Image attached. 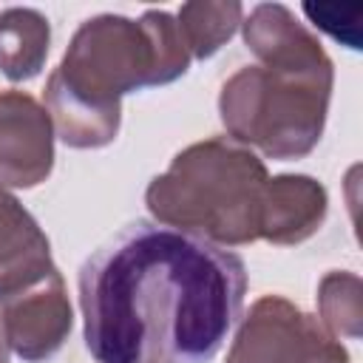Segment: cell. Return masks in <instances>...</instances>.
<instances>
[{
  "label": "cell",
  "instance_id": "9a60e30c",
  "mask_svg": "<svg viewBox=\"0 0 363 363\" xmlns=\"http://www.w3.org/2000/svg\"><path fill=\"white\" fill-rule=\"evenodd\" d=\"M9 340H6V332H3V323H0V363H9Z\"/></svg>",
  "mask_w": 363,
  "mask_h": 363
},
{
  "label": "cell",
  "instance_id": "8fae6325",
  "mask_svg": "<svg viewBox=\"0 0 363 363\" xmlns=\"http://www.w3.org/2000/svg\"><path fill=\"white\" fill-rule=\"evenodd\" d=\"M51 23L43 11L11 6L0 11V71L11 82L34 79L48 57Z\"/></svg>",
  "mask_w": 363,
  "mask_h": 363
},
{
  "label": "cell",
  "instance_id": "277c9868",
  "mask_svg": "<svg viewBox=\"0 0 363 363\" xmlns=\"http://www.w3.org/2000/svg\"><path fill=\"white\" fill-rule=\"evenodd\" d=\"M335 65L326 51L278 65H244L218 94V116L230 139L267 159L309 156L326 128Z\"/></svg>",
  "mask_w": 363,
  "mask_h": 363
},
{
  "label": "cell",
  "instance_id": "3957f363",
  "mask_svg": "<svg viewBox=\"0 0 363 363\" xmlns=\"http://www.w3.org/2000/svg\"><path fill=\"white\" fill-rule=\"evenodd\" d=\"M176 17L147 9L139 20L96 14L85 20L45 85L102 113L122 116V96L170 85L190 68Z\"/></svg>",
  "mask_w": 363,
  "mask_h": 363
},
{
  "label": "cell",
  "instance_id": "6da1fadb",
  "mask_svg": "<svg viewBox=\"0 0 363 363\" xmlns=\"http://www.w3.org/2000/svg\"><path fill=\"white\" fill-rule=\"evenodd\" d=\"M241 255L136 218L79 267L85 349L96 363H210L241 318Z\"/></svg>",
  "mask_w": 363,
  "mask_h": 363
},
{
  "label": "cell",
  "instance_id": "5bb4252c",
  "mask_svg": "<svg viewBox=\"0 0 363 363\" xmlns=\"http://www.w3.org/2000/svg\"><path fill=\"white\" fill-rule=\"evenodd\" d=\"M360 11L363 6L354 3H303V14L323 31H329L335 40H340L349 48H360Z\"/></svg>",
  "mask_w": 363,
  "mask_h": 363
},
{
  "label": "cell",
  "instance_id": "ba28073f",
  "mask_svg": "<svg viewBox=\"0 0 363 363\" xmlns=\"http://www.w3.org/2000/svg\"><path fill=\"white\" fill-rule=\"evenodd\" d=\"M326 210L329 196L318 179L306 173L272 176L261 199L258 238L278 247H295L320 230Z\"/></svg>",
  "mask_w": 363,
  "mask_h": 363
},
{
  "label": "cell",
  "instance_id": "7a4b0ae2",
  "mask_svg": "<svg viewBox=\"0 0 363 363\" xmlns=\"http://www.w3.org/2000/svg\"><path fill=\"white\" fill-rule=\"evenodd\" d=\"M269 182L264 159L230 136H210L179 150L153 176L145 204L153 221L218 247L258 241V216Z\"/></svg>",
  "mask_w": 363,
  "mask_h": 363
},
{
  "label": "cell",
  "instance_id": "7c38bea8",
  "mask_svg": "<svg viewBox=\"0 0 363 363\" xmlns=\"http://www.w3.org/2000/svg\"><path fill=\"white\" fill-rule=\"evenodd\" d=\"M244 20L238 0H193L176 11V26L193 60L213 57L224 43L233 40Z\"/></svg>",
  "mask_w": 363,
  "mask_h": 363
},
{
  "label": "cell",
  "instance_id": "9c48e42d",
  "mask_svg": "<svg viewBox=\"0 0 363 363\" xmlns=\"http://www.w3.org/2000/svg\"><path fill=\"white\" fill-rule=\"evenodd\" d=\"M54 269L51 241L14 193L0 187V295Z\"/></svg>",
  "mask_w": 363,
  "mask_h": 363
},
{
  "label": "cell",
  "instance_id": "8992f818",
  "mask_svg": "<svg viewBox=\"0 0 363 363\" xmlns=\"http://www.w3.org/2000/svg\"><path fill=\"white\" fill-rule=\"evenodd\" d=\"M0 323L9 349L26 363H40L60 352L74 326V309L60 269L54 267L43 278L0 295Z\"/></svg>",
  "mask_w": 363,
  "mask_h": 363
},
{
  "label": "cell",
  "instance_id": "4fadbf2b",
  "mask_svg": "<svg viewBox=\"0 0 363 363\" xmlns=\"http://www.w3.org/2000/svg\"><path fill=\"white\" fill-rule=\"evenodd\" d=\"M318 320L340 340L363 335V281L354 272L332 269L318 284Z\"/></svg>",
  "mask_w": 363,
  "mask_h": 363
},
{
  "label": "cell",
  "instance_id": "30bf717a",
  "mask_svg": "<svg viewBox=\"0 0 363 363\" xmlns=\"http://www.w3.org/2000/svg\"><path fill=\"white\" fill-rule=\"evenodd\" d=\"M244 43L258 57V65H278L312 57L323 51L320 40L298 23V17L284 3H258L244 20Z\"/></svg>",
  "mask_w": 363,
  "mask_h": 363
},
{
  "label": "cell",
  "instance_id": "5b68a950",
  "mask_svg": "<svg viewBox=\"0 0 363 363\" xmlns=\"http://www.w3.org/2000/svg\"><path fill=\"white\" fill-rule=\"evenodd\" d=\"M227 363H349V352L318 315L284 295H264L244 315Z\"/></svg>",
  "mask_w": 363,
  "mask_h": 363
},
{
  "label": "cell",
  "instance_id": "52a82bcc",
  "mask_svg": "<svg viewBox=\"0 0 363 363\" xmlns=\"http://www.w3.org/2000/svg\"><path fill=\"white\" fill-rule=\"evenodd\" d=\"M54 125L31 94H0V187L28 190L51 176Z\"/></svg>",
  "mask_w": 363,
  "mask_h": 363
}]
</instances>
